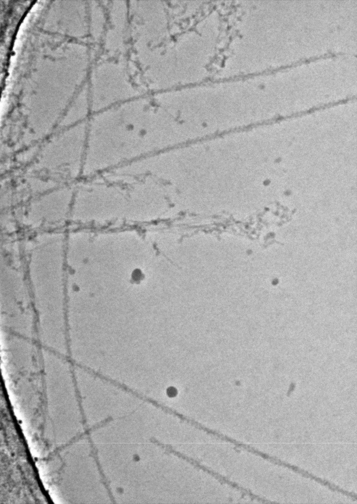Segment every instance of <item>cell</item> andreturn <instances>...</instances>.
I'll return each instance as SVG.
<instances>
[{"label": "cell", "mask_w": 357, "mask_h": 504, "mask_svg": "<svg viewBox=\"0 0 357 504\" xmlns=\"http://www.w3.org/2000/svg\"><path fill=\"white\" fill-rule=\"evenodd\" d=\"M87 121L62 129L40 149L35 163L54 179L71 180L82 174Z\"/></svg>", "instance_id": "cell-1"}]
</instances>
